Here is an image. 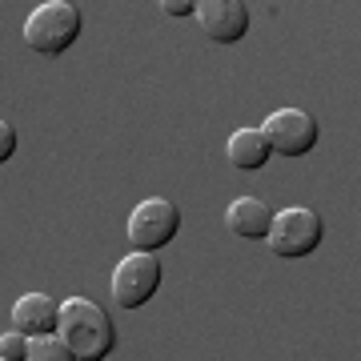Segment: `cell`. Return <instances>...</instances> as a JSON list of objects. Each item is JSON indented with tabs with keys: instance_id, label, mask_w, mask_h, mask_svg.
<instances>
[{
	"instance_id": "obj_5",
	"label": "cell",
	"mask_w": 361,
	"mask_h": 361,
	"mask_svg": "<svg viewBox=\"0 0 361 361\" xmlns=\"http://www.w3.org/2000/svg\"><path fill=\"white\" fill-rule=\"evenodd\" d=\"M125 233H129L137 253H157V249L169 245L180 233V209L173 201H165V197H149V201H141L129 213Z\"/></svg>"
},
{
	"instance_id": "obj_1",
	"label": "cell",
	"mask_w": 361,
	"mask_h": 361,
	"mask_svg": "<svg viewBox=\"0 0 361 361\" xmlns=\"http://www.w3.org/2000/svg\"><path fill=\"white\" fill-rule=\"evenodd\" d=\"M56 337L73 349L77 361H104L116 349L113 317L89 297H65V305L56 313Z\"/></svg>"
},
{
	"instance_id": "obj_4",
	"label": "cell",
	"mask_w": 361,
	"mask_h": 361,
	"mask_svg": "<svg viewBox=\"0 0 361 361\" xmlns=\"http://www.w3.org/2000/svg\"><path fill=\"white\" fill-rule=\"evenodd\" d=\"M161 277H165V269H161V261L153 253H129V257L116 261L113 281H109L113 301L121 310H141V305H149L157 297Z\"/></svg>"
},
{
	"instance_id": "obj_13",
	"label": "cell",
	"mask_w": 361,
	"mask_h": 361,
	"mask_svg": "<svg viewBox=\"0 0 361 361\" xmlns=\"http://www.w3.org/2000/svg\"><path fill=\"white\" fill-rule=\"evenodd\" d=\"M13 153H16V129L8 125V121H0V165H4Z\"/></svg>"
},
{
	"instance_id": "obj_2",
	"label": "cell",
	"mask_w": 361,
	"mask_h": 361,
	"mask_svg": "<svg viewBox=\"0 0 361 361\" xmlns=\"http://www.w3.org/2000/svg\"><path fill=\"white\" fill-rule=\"evenodd\" d=\"M80 37V8L73 0H44L25 20V44L40 56H61Z\"/></svg>"
},
{
	"instance_id": "obj_7",
	"label": "cell",
	"mask_w": 361,
	"mask_h": 361,
	"mask_svg": "<svg viewBox=\"0 0 361 361\" xmlns=\"http://www.w3.org/2000/svg\"><path fill=\"white\" fill-rule=\"evenodd\" d=\"M197 25L217 44H237L249 32V8L241 0H201L197 4Z\"/></svg>"
},
{
	"instance_id": "obj_11",
	"label": "cell",
	"mask_w": 361,
	"mask_h": 361,
	"mask_svg": "<svg viewBox=\"0 0 361 361\" xmlns=\"http://www.w3.org/2000/svg\"><path fill=\"white\" fill-rule=\"evenodd\" d=\"M28 361H77V357L61 337L49 334V337H28Z\"/></svg>"
},
{
	"instance_id": "obj_9",
	"label": "cell",
	"mask_w": 361,
	"mask_h": 361,
	"mask_svg": "<svg viewBox=\"0 0 361 361\" xmlns=\"http://www.w3.org/2000/svg\"><path fill=\"white\" fill-rule=\"evenodd\" d=\"M269 221H273V209L265 205V201H257V197H237V201L225 209V225H229V233L245 237V241H265Z\"/></svg>"
},
{
	"instance_id": "obj_14",
	"label": "cell",
	"mask_w": 361,
	"mask_h": 361,
	"mask_svg": "<svg viewBox=\"0 0 361 361\" xmlns=\"http://www.w3.org/2000/svg\"><path fill=\"white\" fill-rule=\"evenodd\" d=\"M161 13L165 16H193L197 4L193 0H161Z\"/></svg>"
},
{
	"instance_id": "obj_6",
	"label": "cell",
	"mask_w": 361,
	"mask_h": 361,
	"mask_svg": "<svg viewBox=\"0 0 361 361\" xmlns=\"http://www.w3.org/2000/svg\"><path fill=\"white\" fill-rule=\"evenodd\" d=\"M261 137L269 145V153L281 157H305L317 145V121L305 109H277V113L261 125Z\"/></svg>"
},
{
	"instance_id": "obj_12",
	"label": "cell",
	"mask_w": 361,
	"mask_h": 361,
	"mask_svg": "<svg viewBox=\"0 0 361 361\" xmlns=\"http://www.w3.org/2000/svg\"><path fill=\"white\" fill-rule=\"evenodd\" d=\"M0 361H28V337L16 329L0 337Z\"/></svg>"
},
{
	"instance_id": "obj_10",
	"label": "cell",
	"mask_w": 361,
	"mask_h": 361,
	"mask_svg": "<svg viewBox=\"0 0 361 361\" xmlns=\"http://www.w3.org/2000/svg\"><path fill=\"white\" fill-rule=\"evenodd\" d=\"M225 153H229L233 169H241V173H257V169H265V161L273 157L265 137H261V129H237L229 137V145H225Z\"/></svg>"
},
{
	"instance_id": "obj_3",
	"label": "cell",
	"mask_w": 361,
	"mask_h": 361,
	"mask_svg": "<svg viewBox=\"0 0 361 361\" xmlns=\"http://www.w3.org/2000/svg\"><path fill=\"white\" fill-rule=\"evenodd\" d=\"M325 237V225L322 217L313 213V209H281V213H273L269 221V233H265V241L277 257H310L313 249L322 245Z\"/></svg>"
},
{
	"instance_id": "obj_8",
	"label": "cell",
	"mask_w": 361,
	"mask_h": 361,
	"mask_svg": "<svg viewBox=\"0 0 361 361\" xmlns=\"http://www.w3.org/2000/svg\"><path fill=\"white\" fill-rule=\"evenodd\" d=\"M56 313L61 305L49 293H25L13 305V329L25 337H49L56 334Z\"/></svg>"
}]
</instances>
